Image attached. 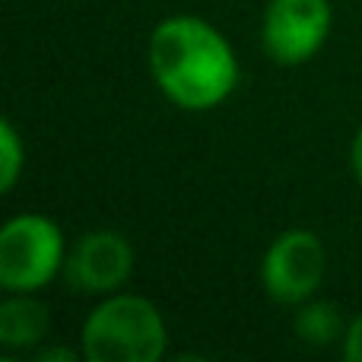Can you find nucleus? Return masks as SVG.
Masks as SVG:
<instances>
[{
	"label": "nucleus",
	"mask_w": 362,
	"mask_h": 362,
	"mask_svg": "<svg viewBox=\"0 0 362 362\" xmlns=\"http://www.w3.org/2000/svg\"><path fill=\"white\" fill-rule=\"evenodd\" d=\"M353 172H356V178L362 185V127H359L356 140H353Z\"/></svg>",
	"instance_id": "obj_12"
},
{
	"label": "nucleus",
	"mask_w": 362,
	"mask_h": 362,
	"mask_svg": "<svg viewBox=\"0 0 362 362\" xmlns=\"http://www.w3.org/2000/svg\"><path fill=\"white\" fill-rule=\"evenodd\" d=\"M35 359L38 362H57V359H61V362H74V353H70V350H42Z\"/></svg>",
	"instance_id": "obj_11"
},
{
	"label": "nucleus",
	"mask_w": 362,
	"mask_h": 362,
	"mask_svg": "<svg viewBox=\"0 0 362 362\" xmlns=\"http://www.w3.org/2000/svg\"><path fill=\"white\" fill-rule=\"evenodd\" d=\"M150 70L159 89L187 112L219 105L238 83V61L229 42L197 16H172L156 25Z\"/></svg>",
	"instance_id": "obj_1"
},
{
	"label": "nucleus",
	"mask_w": 362,
	"mask_h": 362,
	"mask_svg": "<svg viewBox=\"0 0 362 362\" xmlns=\"http://www.w3.org/2000/svg\"><path fill=\"white\" fill-rule=\"evenodd\" d=\"M48 334V308L42 302L19 296L0 305V344L6 350H25Z\"/></svg>",
	"instance_id": "obj_7"
},
{
	"label": "nucleus",
	"mask_w": 362,
	"mask_h": 362,
	"mask_svg": "<svg viewBox=\"0 0 362 362\" xmlns=\"http://www.w3.org/2000/svg\"><path fill=\"white\" fill-rule=\"evenodd\" d=\"M344 356L350 362H362V315L350 325V331L344 334Z\"/></svg>",
	"instance_id": "obj_10"
},
{
	"label": "nucleus",
	"mask_w": 362,
	"mask_h": 362,
	"mask_svg": "<svg viewBox=\"0 0 362 362\" xmlns=\"http://www.w3.org/2000/svg\"><path fill=\"white\" fill-rule=\"evenodd\" d=\"M325 245L308 229H289L270 245L264 255V289L274 302L283 305H299L315 289L321 286L325 276Z\"/></svg>",
	"instance_id": "obj_4"
},
{
	"label": "nucleus",
	"mask_w": 362,
	"mask_h": 362,
	"mask_svg": "<svg viewBox=\"0 0 362 362\" xmlns=\"http://www.w3.org/2000/svg\"><path fill=\"white\" fill-rule=\"evenodd\" d=\"M296 334H299L305 344L315 346H327L340 337V315L331 302H312L296 315Z\"/></svg>",
	"instance_id": "obj_8"
},
{
	"label": "nucleus",
	"mask_w": 362,
	"mask_h": 362,
	"mask_svg": "<svg viewBox=\"0 0 362 362\" xmlns=\"http://www.w3.org/2000/svg\"><path fill=\"white\" fill-rule=\"evenodd\" d=\"M165 321L144 296H112L83 327V353L89 362H156L165 353Z\"/></svg>",
	"instance_id": "obj_2"
},
{
	"label": "nucleus",
	"mask_w": 362,
	"mask_h": 362,
	"mask_svg": "<svg viewBox=\"0 0 362 362\" xmlns=\"http://www.w3.org/2000/svg\"><path fill=\"white\" fill-rule=\"evenodd\" d=\"M327 32H331L327 0H270L264 13V48L283 67H296L315 57Z\"/></svg>",
	"instance_id": "obj_5"
},
{
	"label": "nucleus",
	"mask_w": 362,
	"mask_h": 362,
	"mask_svg": "<svg viewBox=\"0 0 362 362\" xmlns=\"http://www.w3.org/2000/svg\"><path fill=\"white\" fill-rule=\"evenodd\" d=\"M64 235L42 213H23L0 232V283L10 293H35L64 267Z\"/></svg>",
	"instance_id": "obj_3"
},
{
	"label": "nucleus",
	"mask_w": 362,
	"mask_h": 362,
	"mask_svg": "<svg viewBox=\"0 0 362 362\" xmlns=\"http://www.w3.org/2000/svg\"><path fill=\"white\" fill-rule=\"evenodd\" d=\"M134 270V248L118 232H86L64 261V276L76 293H115Z\"/></svg>",
	"instance_id": "obj_6"
},
{
	"label": "nucleus",
	"mask_w": 362,
	"mask_h": 362,
	"mask_svg": "<svg viewBox=\"0 0 362 362\" xmlns=\"http://www.w3.org/2000/svg\"><path fill=\"white\" fill-rule=\"evenodd\" d=\"M0 146H4V191H13L19 178V169H23V150H19V137L13 131L10 121L0 124Z\"/></svg>",
	"instance_id": "obj_9"
}]
</instances>
